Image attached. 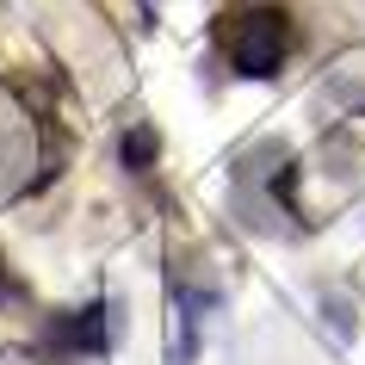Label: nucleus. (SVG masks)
<instances>
[{
	"label": "nucleus",
	"instance_id": "obj_1",
	"mask_svg": "<svg viewBox=\"0 0 365 365\" xmlns=\"http://www.w3.org/2000/svg\"><path fill=\"white\" fill-rule=\"evenodd\" d=\"M223 50H230L235 75L272 81L285 68V56H291V19L279 6H242V13H230V25H223Z\"/></svg>",
	"mask_w": 365,
	"mask_h": 365
},
{
	"label": "nucleus",
	"instance_id": "obj_2",
	"mask_svg": "<svg viewBox=\"0 0 365 365\" xmlns=\"http://www.w3.org/2000/svg\"><path fill=\"white\" fill-rule=\"evenodd\" d=\"M217 309V285L198 279H173V341H168V365H192L198 359V328Z\"/></svg>",
	"mask_w": 365,
	"mask_h": 365
},
{
	"label": "nucleus",
	"instance_id": "obj_3",
	"mask_svg": "<svg viewBox=\"0 0 365 365\" xmlns=\"http://www.w3.org/2000/svg\"><path fill=\"white\" fill-rule=\"evenodd\" d=\"M50 346H68V353H106L112 346V316H106V304H87V309H68L56 328H50Z\"/></svg>",
	"mask_w": 365,
	"mask_h": 365
},
{
	"label": "nucleus",
	"instance_id": "obj_4",
	"mask_svg": "<svg viewBox=\"0 0 365 365\" xmlns=\"http://www.w3.org/2000/svg\"><path fill=\"white\" fill-rule=\"evenodd\" d=\"M149 161H155V130H149V124H136V130L124 136V168L149 173Z\"/></svg>",
	"mask_w": 365,
	"mask_h": 365
},
{
	"label": "nucleus",
	"instance_id": "obj_5",
	"mask_svg": "<svg viewBox=\"0 0 365 365\" xmlns=\"http://www.w3.org/2000/svg\"><path fill=\"white\" fill-rule=\"evenodd\" d=\"M0 291H6V267H0Z\"/></svg>",
	"mask_w": 365,
	"mask_h": 365
}]
</instances>
